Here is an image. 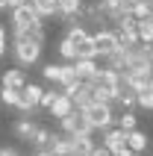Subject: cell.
I'll return each instance as SVG.
<instances>
[{"instance_id": "14", "label": "cell", "mask_w": 153, "mask_h": 156, "mask_svg": "<svg viewBox=\"0 0 153 156\" xmlns=\"http://www.w3.org/2000/svg\"><path fill=\"white\" fill-rule=\"evenodd\" d=\"M147 144H150V139H147V133H144V130H133V133H127V147L133 150V153H144Z\"/></svg>"}, {"instance_id": "23", "label": "cell", "mask_w": 153, "mask_h": 156, "mask_svg": "<svg viewBox=\"0 0 153 156\" xmlns=\"http://www.w3.org/2000/svg\"><path fill=\"white\" fill-rule=\"evenodd\" d=\"M83 21H91V24H97L103 30V21H106V15L100 12V6L97 3H91V6H83Z\"/></svg>"}, {"instance_id": "12", "label": "cell", "mask_w": 153, "mask_h": 156, "mask_svg": "<svg viewBox=\"0 0 153 156\" xmlns=\"http://www.w3.org/2000/svg\"><path fill=\"white\" fill-rule=\"evenodd\" d=\"M74 109H76L74 100H71L68 94H62V91H59V97H56V100H53V106H50V115L56 118V121H62V118H68Z\"/></svg>"}, {"instance_id": "39", "label": "cell", "mask_w": 153, "mask_h": 156, "mask_svg": "<svg viewBox=\"0 0 153 156\" xmlns=\"http://www.w3.org/2000/svg\"><path fill=\"white\" fill-rule=\"evenodd\" d=\"M150 62H153V44H150Z\"/></svg>"}, {"instance_id": "36", "label": "cell", "mask_w": 153, "mask_h": 156, "mask_svg": "<svg viewBox=\"0 0 153 156\" xmlns=\"http://www.w3.org/2000/svg\"><path fill=\"white\" fill-rule=\"evenodd\" d=\"M112 156H136V153H133V150H130V147H121V150H115V153H112Z\"/></svg>"}, {"instance_id": "1", "label": "cell", "mask_w": 153, "mask_h": 156, "mask_svg": "<svg viewBox=\"0 0 153 156\" xmlns=\"http://www.w3.org/2000/svg\"><path fill=\"white\" fill-rule=\"evenodd\" d=\"M41 47L44 44L33 41V38H24V35H12V56H15L18 68H30L41 59Z\"/></svg>"}, {"instance_id": "15", "label": "cell", "mask_w": 153, "mask_h": 156, "mask_svg": "<svg viewBox=\"0 0 153 156\" xmlns=\"http://www.w3.org/2000/svg\"><path fill=\"white\" fill-rule=\"evenodd\" d=\"M35 130H38V124H35L33 118H21V121L15 124V136H18V139H21V141H27V144L33 141Z\"/></svg>"}, {"instance_id": "9", "label": "cell", "mask_w": 153, "mask_h": 156, "mask_svg": "<svg viewBox=\"0 0 153 156\" xmlns=\"http://www.w3.org/2000/svg\"><path fill=\"white\" fill-rule=\"evenodd\" d=\"M74 71H76V80L80 83H94L97 74H100V65H97V59H76Z\"/></svg>"}, {"instance_id": "26", "label": "cell", "mask_w": 153, "mask_h": 156, "mask_svg": "<svg viewBox=\"0 0 153 156\" xmlns=\"http://www.w3.org/2000/svg\"><path fill=\"white\" fill-rule=\"evenodd\" d=\"M41 74H44V80L47 83H59V77H62V65L59 62H47L41 68Z\"/></svg>"}, {"instance_id": "40", "label": "cell", "mask_w": 153, "mask_h": 156, "mask_svg": "<svg viewBox=\"0 0 153 156\" xmlns=\"http://www.w3.org/2000/svg\"><path fill=\"white\" fill-rule=\"evenodd\" d=\"M136 156H144V153H136Z\"/></svg>"}, {"instance_id": "31", "label": "cell", "mask_w": 153, "mask_h": 156, "mask_svg": "<svg viewBox=\"0 0 153 156\" xmlns=\"http://www.w3.org/2000/svg\"><path fill=\"white\" fill-rule=\"evenodd\" d=\"M56 97H59V91H47V88H44V94H41V109H47V112H50V106H53V100H56Z\"/></svg>"}, {"instance_id": "28", "label": "cell", "mask_w": 153, "mask_h": 156, "mask_svg": "<svg viewBox=\"0 0 153 156\" xmlns=\"http://www.w3.org/2000/svg\"><path fill=\"white\" fill-rule=\"evenodd\" d=\"M136 106L153 112V91H147V88H144V91H138V94H136Z\"/></svg>"}, {"instance_id": "33", "label": "cell", "mask_w": 153, "mask_h": 156, "mask_svg": "<svg viewBox=\"0 0 153 156\" xmlns=\"http://www.w3.org/2000/svg\"><path fill=\"white\" fill-rule=\"evenodd\" d=\"M3 6L12 12V9H18V6H27V0H3Z\"/></svg>"}, {"instance_id": "18", "label": "cell", "mask_w": 153, "mask_h": 156, "mask_svg": "<svg viewBox=\"0 0 153 156\" xmlns=\"http://www.w3.org/2000/svg\"><path fill=\"white\" fill-rule=\"evenodd\" d=\"M97 6H100V12L106 15V21H118V18L124 15L121 0H97Z\"/></svg>"}, {"instance_id": "21", "label": "cell", "mask_w": 153, "mask_h": 156, "mask_svg": "<svg viewBox=\"0 0 153 156\" xmlns=\"http://www.w3.org/2000/svg\"><path fill=\"white\" fill-rule=\"evenodd\" d=\"M115 127H118V130H124V133L138 130V115H136V112H124V115H118V118H115Z\"/></svg>"}, {"instance_id": "24", "label": "cell", "mask_w": 153, "mask_h": 156, "mask_svg": "<svg viewBox=\"0 0 153 156\" xmlns=\"http://www.w3.org/2000/svg\"><path fill=\"white\" fill-rule=\"evenodd\" d=\"M115 33H118L121 47H136V44H141L138 41V30H115Z\"/></svg>"}, {"instance_id": "5", "label": "cell", "mask_w": 153, "mask_h": 156, "mask_svg": "<svg viewBox=\"0 0 153 156\" xmlns=\"http://www.w3.org/2000/svg\"><path fill=\"white\" fill-rule=\"evenodd\" d=\"M41 94H44V88L38 86V83H27V86L21 88V100H18L15 109H18L21 115H30L35 106L41 103Z\"/></svg>"}, {"instance_id": "3", "label": "cell", "mask_w": 153, "mask_h": 156, "mask_svg": "<svg viewBox=\"0 0 153 156\" xmlns=\"http://www.w3.org/2000/svg\"><path fill=\"white\" fill-rule=\"evenodd\" d=\"M59 127H62L59 133H65V136H91V133H94L83 109H74L68 118H62V121H59Z\"/></svg>"}, {"instance_id": "2", "label": "cell", "mask_w": 153, "mask_h": 156, "mask_svg": "<svg viewBox=\"0 0 153 156\" xmlns=\"http://www.w3.org/2000/svg\"><path fill=\"white\" fill-rule=\"evenodd\" d=\"M85 118H88V124H91V130L94 133H103V130H109V127H115V109L106 103H91L88 109H83Z\"/></svg>"}, {"instance_id": "4", "label": "cell", "mask_w": 153, "mask_h": 156, "mask_svg": "<svg viewBox=\"0 0 153 156\" xmlns=\"http://www.w3.org/2000/svg\"><path fill=\"white\" fill-rule=\"evenodd\" d=\"M38 24H44V21L35 15L30 6H18V9H12V33H15V35L30 33V30H33V27H38Z\"/></svg>"}, {"instance_id": "38", "label": "cell", "mask_w": 153, "mask_h": 156, "mask_svg": "<svg viewBox=\"0 0 153 156\" xmlns=\"http://www.w3.org/2000/svg\"><path fill=\"white\" fill-rule=\"evenodd\" d=\"M147 91H153V80H150V83H147Z\"/></svg>"}, {"instance_id": "6", "label": "cell", "mask_w": 153, "mask_h": 156, "mask_svg": "<svg viewBox=\"0 0 153 156\" xmlns=\"http://www.w3.org/2000/svg\"><path fill=\"white\" fill-rule=\"evenodd\" d=\"M91 38H94V47H97V56H103V59L118 47V33L115 30H106V27L97 30V33H91Z\"/></svg>"}, {"instance_id": "32", "label": "cell", "mask_w": 153, "mask_h": 156, "mask_svg": "<svg viewBox=\"0 0 153 156\" xmlns=\"http://www.w3.org/2000/svg\"><path fill=\"white\" fill-rule=\"evenodd\" d=\"M3 53H6V27L0 24V59H3Z\"/></svg>"}, {"instance_id": "8", "label": "cell", "mask_w": 153, "mask_h": 156, "mask_svg": "<svg viewBox=\"0 0 153 156\" xmlns=\"http://www.w3.org/2000/svg\"><path fill=\"white\" fill-rule=\"evenodd\" d=\"M100 144L106 150H121V147H127V133L124 130H118V127H109V130H103L100 133Z\"/></svg>"}, {"instance_id": "27", "label": "cell", "mask_w": 153, "mask_h": 156, "mask_svg": "<svg viewBox=\"0 0 153 156\" xmlns=\"http://www.w3.org/2000/svg\"><path fill=\"white\" fill-rule=\"evenodd\" d=\"M59 56L65 62H76V47L68 41V38H62V41H59Z\"/></svg>"}, {"instance_id": "20", "label": "cell", "mask_w": 153, "mask_h": 156, "mask_svg": "<svg viewBox=\"0 0 153 156\" xmlns=\"http://www.w3.org/2000/svg\"><path fill=\"white\" fill-rule=\"evenodd\" d=\"M138 41L141 44H153V12L138 21Z\"/></svg>"}, {"instance_id": "13", "label": "cell", "mask_w": 153, "mask_h": 156, "mask_svg": "<svg viewBox=\"0 0 153 156\" xmlns=\"http://www.w3.org/2000/svg\"><path fill=\"white\" fill-rule=\"evenodd\" d=\"M56 15H59L62 21L83 15V0H56Z\"/></svg>"}, {"instance_id": "22", "label": "cell", "mask_w": 153, "mask_h": 156, "mask_svg": "<svg viewBox=\"0 0 153 156\" xmlns=\"http://www.w3.org/2000/svg\"><path fill=\"white\" fill-rule=\"evenodd\" d=\"M59 86H62V88L80 86V80H76V71H74V62H65V65H62V77H59Z\"/></svg>"}, {"instance_id": "7", "label": "cell", "mask_w": 153, "mask_h": 156, "mask_svg": "<svg viewBox=\"0 0 153 156\" xmlns=\"http://www.w3.org/2000/svg\"><path fill=\"white\" fill-rule=\"evenodd\" d=\"M121 71H112V68H100L97 80H94V86L103 88V91H109V94H118L121 97Z\"/></svg>"}, {"instance_id": "17", "label": "cell", "mask_w": 153, "mask_h": 156, "mask_svg": "<svg viewBox=\"0 0 153 156\" xmlns=\"http://www.w3.org/2000/svg\"><path fill=\"white\" fill-rule=\"evenodd\" d=\"M127 50L130 47H115V50L109 53V56H106V68H112V71H124L127 68Z\"/></svg>"}, {"instance_id": "41", "label": "cell", "mask_w": 153, "mask_h": 156, "mask_svg": "<svg viewBox=\"0 0 153 156\" xmlns=\"http://www.w3.org/2000/svg\"><path fill=\"white\" fill-rule=\"evenodd\" d=\"M27 3H33V0H27Z\"/></svg>"}, {"instance_id": "10", "label": "cell", "mask_w": 153, "mask_h": 156, "mask_svg": "<svg viewBox=\"0 0 153 156\" xmlns=\"http://www.w3.org/2000/svg\"><path fill=\"white\" fill-rule=\"evenodd\" d=\"M24 86H27V71L24 68H6V71H3L0 88H15V91H21Z\"/></svg>"}, {"instance_id": "25", "label": "cell", "mask_w": 153, "mask_h": 156, "mask_svg": "<svg viewBox=\"0 0 153 156\" xmlns=\"http://www.w3.org/2000/svg\"><path fill=\"white\" fill-rule=\"evenodd\" d=\"M50 136H53V133L47 130V127H38V130H35V136H33V141H30V144H33L35 150H44V147H47V144H50Z\"/></svg>"}, {"instance_id": "37", "label": "cell", "mask_w": 153, "mask_h": 156, "mask_svg": "<svg viewBox=\"0 0 153 156\" xmlns=\"http://www.w3.org/2000/svg\"><path fill=\"white\" fill-rule=\"evenodd\" d=\"M33 156H53V153H50V150H47V147H44V150H35Z\"/></svg>"}, {"instance_id": "11", "label": "cell", "mask_w": 153, "mask_h": 156, "mask_svg": "<svg viewBox=\"0 0 153 156\" xmlns=\"http://www.w3.org/2000/svg\"><path fill=\"white\" fill-rule=\"evenodd\" d=\"M47 150H50L53 156H71V153H74V139L65 136V133H53Z\"/></svg>"}, {"instance_id": "29", "label": "cell", "mask_w": 153, "mask_h": 156, "mask_svg": "<svg viewBox=\"0 0 153 156\" xmlns=\"http://www.w3.org/2000/svg\"><path fill=\"white\" fill-rule=\"evenodd\" d=\"M0 100H3V106H18L21 91H15V88H0Z\"/></svg>"}, {"instance_id": "35", "label": "cell", "mask_w": 153, "mask_h": 156, "mask_svg": "<svg viewBox=\"0 0 153 156\" xmlns=\"http://www.w3.org/2000/svg\"><path fill=\"white\" fill-rule=\"evenodd\" d=\"M0 156H21L15 147H0Z\"/></svg>"}, {"instance_id": "34", "label": "cell", "mask_w": 153, "mask_h": 156, "mask_svg": "<svg viewBox=\"0 0 153 156\" xmlns=\"http://www.w3.org/2000/svg\"><path fill=\"white\" fill-rule=\"evenodd\" d=\"M91 156H112V150H106V147H103V144H94Z\"/></svg>"}, {"instance_id": "16", "label": "cell", "mask_w": 153, "mask_h": 156, "mask_svg": "<svg viewBox=\"0 0 153 156\" xmlns=\"http://www.w3.org/2000/svg\"><path fill=\"white\" fill-rule=\"evenodd\" d=\"M27 6L33 9L41 21H47V18L56 15V0H33V3H27Z\"/></svg>"}, {"instance_id": "19", "label": "cell", "mask_w": 153, "mask_h": 156, "mask_svg": "<svg viewBox=\"0 0 153 156\" xmlns=\"http://www.w3.org/2000/svg\"><path fill=\"white\" fill-rule=\"evenodd\" d=\"M71 139H74V153L71 156H91V150H94L91 136H71Z\"/></svg>"}, {"instance_id": "30", "label": "cell", "mask_w": 153, "mask_h": 156, "mask_svg": "<svg viewBox=\"0 0 153 156\" xmlns=\"http://www.w3.org/2000/svg\"><path fill=\"white\" fill-rule=\"evenodd\" d=\"M150 12H153L150 3H144V0H136V6H133V18H138V21H141V18H147Z\"/></svg>"}]
</instances>
